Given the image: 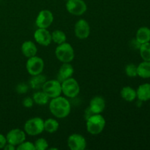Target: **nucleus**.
Returning a JSON list of instances; mask_svg holds the SVG:
<instances>
[{"label": "nucleus", "mask_w": 150, "mask_h": 150, "mask_svg": "<svg viewBox=\"0 0 150 150\" xmlns=\"http://www.w3.org/2000/svg\"><path fill=\"white\" fill-rule=\"evenodd\" d=\"M50 112L58 119H64L68 117L71 111V105L65 97L58 96L52 98L48 103Z\"/></svg>", "instance_id": "1"}, {"label": "nucleus", "mask_w": 150, "mask_h": 150, "mask_svg": "<svg viewBox=\"0 0 150 150\" xmlns=\"http://www.w3.org/2000/svg\"><path fill=\"white\" fill-rule=\"evenodd\" d=\"M105 118L100 114H92L86 119V130L92 135H98L103 132L105 127Z\"/></svg>", "instance_id": "2"}, {"label": "nucleus", "mask_w": 150, "mask_h": 150, "mask_svg": "<svg viewBox=\"0 0 150 150\" xmlns=\"http://www.w3.org/2000/svg\"><path fill=\"white\" fill-rule=\"evenodd\" d=\"M55 56L62 63H70L75 58L73 47L68 42H63L57 45L55 49Z\"/></svg>", "instance_id": "3"}, {"label": "nucleus", "mask_w": 150, "mask_h": 150, "mask_svg": "<svg viewBox=\"0 0 150 150\" xmlns=\"http://www.w3.org/2000/svg\"><path fill=\"white\" fill-rule=\"evenodd\" d=\"M23 130L31 136H38L44 131V120L40 117H33L25 122Z\"/></svg>", "instance_id": "4"}, {"label": "nucleus", "mask_w": 150, "mask_h": 150, "mask_svg": "<svg viewBox=\"0 0 150 150\" xmlns=\"http://www.w3.org/2000/svg\"><path fill=\"white\" fill-rule=\"evenodd\" d=\"M62 93L69 98H74L80 93V86L77 81L73 78H69L61 83Z\"/></svg>", "instance_id": "5"}, {"label": "nucleus", "mask_w": 150, "mask_h": 150, "mask_svg": "<svg viewBox=\"0 0 150 150\" xmlns=\"http://www.w3.org/2000/svg\"><path fill=\"white\" fill-rule=\"evenodd\" d=\"M42 91L48 95L50 99L60 96L62 94L61 82L57 79L45 81L42 86Z\"/></svg>", "instance_id": "6"}, {"label": "nucleus", "mask_w": 150, "mask_h": 150, "mask_svg": "<svg viewBox=\"0 0 150 150\" xmlns=\"http://www.w3.org/2000/svg\"><path fill=\"white\" fill-rule=\"evenodd\" d=\"M44 61L42 58L37 56L28 58L26 63V68L32 76L41 74L44 70Z\"/></svg>", "instance_id": "7"}, {"label": "nucleus", "mask_w": 150, "mask_h": 150, "mask_svg": "<svg viewBox=\"0 0 150 150\" xmlns=\"http://www.w3.org/2000/svg\"><path fill=\"white\" fill-rule=\"evenodd\" d=\"M66 10L71 15L80 16L86 13L87 5L83 0H68L66 1Z\"/></svg>", "instance_id": "8"}, {"label": "nucleus", "mask_w": 150, "mask_h": 150, "mask_svg": "<svg viewBox=\"0 0 150 150\" xmlns=\"http://www.w3.org/2000/svg\"><path fill=\"white\" fill-rule=\"evenodd\" d=\"M54 21V15L49 10H42L39 12L35 19V24L38 28L48 29Z\"/></svg>", "instance_id": "9"}, {"label": "nucleus", "mask_w": 150, "mask_h": 150, "mask_svg": "<svg viewBox=\"0 0 150 150\" xmlns=\"http://www.w3.org/2000/svg\"><path fill=\"white\" fill-rule=\"evenodd\" d=\"M105 108V100L103 97L95 96L91 99L89 102V106L86 111L88 114L87 117H90L92 114H101Z\"/></svg>", "instance_id": "10"}, {"label": "nucleus", "mask_w": 150, "mask_h": 150, "mask_svg": "<svg viewBox=\"0 0 150 150\" xmlns=\"http://www.w3.org/2000/svg\"><path fill=\"white\" fill-rule=\"evenodd\" d=\"M74 32L79 39H86L90 35V26L87 21L83 18L79 19L75 24Z\"/></svg>", "instance_id": "11"}, {"label": "nucleus", "mask_w": 150, "mask_h": 150, "mask_svg": "<svg viewBox=\"0 0 150 150\" xmlns=\"http://www.w3.org/2000/svg\"><path fill=\"white\" fill-rule=\"evenodd\" d=\"M26 134L24 130L19 128L12 129L6 135V139L8 144L17 146L26 140Z\"/></svg>", "instance_id": "12"}, {"label": "nucleus", "mask_w": 150, "mask_h": 150, "mask_svg": "<svg viewBox=\"0 0 150 150\" xmlns=\"http://www.w3.org/2000/svg\"><path fill=\"white\" fill-rule=\"evenodd\" d=\"M67 146L71 150H83L86 147V141L82 135L73 133L67 139Z\"/></svg>", "instance_id": "13"}, {"label": "nucleus", "mask_w": 150, "mask_h": 150, "mask_svg": "<svg viewBox=\"0 0 150 150\" xmlns=\"http://www.w3.org/2000/svg\"><path fill=\"white\" fill-rule=\"evenodd\" d=\"M35 40L42 46H48L52 42L51 33L47 29L38 28L34 33Z\"/></svg>", "instance_id": "14"}, {"label": "nucleus", "mask_w": 150, "mask_h": 150, "mask_svg": "<svg viewBox=\"0 0 150 150\" xmlns=\"http://www.w3.org/2000/svg\"><path fill=\"white\" fill-rule=\"evenodd\" d=\"M74 73V68L70 63H62L57 74V80L62 82L71 78Z\"/></svg>", "instance_id": "15"}, {"label": "nucleus", "mask_w": 150, "mask_h": 150, "mask_svg": "<svg viewBox=\"0 0 150 150\" xmlns=\"http://www.w3.org/2000/svg\"><path fill=\"white\" fill-rule=\"evenodd\" d=\"M21 52L23 55L26 58H30L37 55L38 53V48L34 42L31 40H26L22 43L21 45Z\"/></svg>", "instance_id": "16"}, {"label": "nucleus", "mask_w": 150, "mask_h": 150, "mask_svg": "<svg viewBox=\"0 0 150 150\" xmlns=\"http://www.w3.org/2000/svg\"><path fill=\"white\" fill-rule=\"evenodd\" d=\"M137 98L142 102L150 100V83H145L141 84L136 90Z\"/></svg>", "instance_id": "17"}, {"label": "nucleus", "mask_w": 150, "mask_h": 150, "mask_svg": "<svg viewBox=\"0 0 150 150\" xmlns=\"http://www.w3.org/2000/svg\"><path fill=\"white\" fill-rule=\"evenodd\" d=\"M136 40L141 44L150 42V29L147 26H142L136 32Z\"/></svg>", "instance_id": "18"}, {"label": "nucleus", "mask_w": 150, "mask_h": 150, "mask_svg": "<svg viewBox=\"0 0 150 150\" xmlns=\"http://www.w3.org/2000/svg\"><path fill=\"white\" fill-rule=\"evenodd\" d=\"M120 95H121L122 98L127 102H133L137 98L136 90H135L133 88L129 86H124L121 89Z\"/></svg>", "instance_id": "19"}, {"label": "nucleus", "mask_w": 150, "mask_h": 150, "mask_svg": "<svg viewBox=\"0 0 150 150\" xmlns=\"http://www.w3.org/2000/svg\"><path fill=\"white\" fill-rule=\"evenodd\" d=\"M137 73L142 79L150 78V62L144 61L137 66Z\"/></svg>", "instance_id": "20"}, {"label": "nucleus", "mask_w": 150, "mask_h": 150, "mask_svg": "<svg viewBox=\"0 0 150 150\" xmlns=\"http://www.w3.org/2000/svg\"><path fill=\"white\" fill-rule=\"evenodd\" d=\"M59 123L57 120L53 118H48L44 120V131L48 133H54L58 130Z\"/></svg>", "instance_id": "21"}, {"label": "nucleus", "mask_w": 150, "mask_h": 150, "mask_svg": "<svg viewBox=\"0 0 150 150\" xmlns=\"http://www.w3.org/2000/svg\"><path fill=\"white\" fill-rule=\"evenodd\" d=\"M32 98L37 105H45L49 103L50 98H48V95L42 91H38L35 92L32 95Z\"/></svg>", "instance_id": "22"}, {"label": "nucleus", "mask_w": 150, "mask_h": 150, "mask_svg": "<svg viewBox=\"0 0 150 150\" xmlns=\"http://www.w3.org/2000/svg\"><path fill=\"white\" fill-rule=\"evenodd\" d=\"M46 81V78L42 76V73L36 76H33L29 81V86L35 89H42V86L43 83Z\"/></svg>", "instance_id": "23"}, {"label": "nucleus", "mask_w": 150, "mask_h": 150, "mask_svg": "<svg viewBox=\"0 0 150 150\" xmlns=\"http://www.w3.org/2000/svg\"><path fill=\"white\" fill-rule=\"evenodd\" d=\"M51 39H52V42H55L57 45H59L66 42L67 36L63 31L57 29L51 33Z\"/></svg>", "instance_id": "24"}, {"label": "nucleus", "mask_w": 150, "mask_h": 150, "mask_svg": "<svg viewBox=\"0 0 150 150\" xmlns=\"http://www.w3.org/2000/svg\"><path fill=\"white\" fill-rule=\"evenodd\" d=\"M139 53L144 61L150 62V42L142 44L139 48Z\"/></svg>", "instance_id": "25"}, {"label": "nucleus", "mask_w": 150, "mask_h": 150, "mask_svg": "<svg viewBox=\"0 0 150 150\" xmlns=\"http://www.w3.org/2000/svg\"><path fill=\"white\" fill-rule=\"evenodd\" d=\"M125 74L127 75L128 77L134 78L138 76L137 66L134 64H127L125 68Z\"/></svg>", "instance_id": "26"}, {"label": "nucleus", "mask_w": 150, "mask_h": 150, "mask_svg": "<svg viewBox=\"0 0 150 150\" xmlns=\"http://www.w3.org/2000/svg\"><path fill=\"white\" fill-rule=\"evenodd\" d=\"M35 150H45L48 149V143L43 138L37 139L34 143Z\"/></svg>", "instance_id": "27"}, {"label": "nucleus", "mask_w": 150, "mask_h": 150, "mask_svg": "<svg viewBox=\"0 0 150 150\" xmlns=\"http://www.w3.org/2000/svg\"><path fill=\"white\" fill-rule=\"evenodd\" d=\"M16 149L18 150H35L34 143L31 142H22L19 145L16 146Z\"/></svg>", "instance_id": "28"}, {"label": "nucleus", "mask_w": 150, "mask_h": 150, "mask_svg": "<svg viewBox=\"0 0 150 150\" xmlns=\"http://www.w3.org/2000/svg\"><path fill=\"white\" fill-rule=\"evenodd\" d=\"M28 89H29V85L26 83H23V82L18 83L16 86V91L19 94L26 93Z\"/></svg>", "instance_id": "29"}, {"label": "nucleus", "mask_w": 150, "mask_h": 150, "mask_svg": "<svg viewBox=\"0 0 150 150\" xmlns=\"http://www.w3.org/2000/svg\"><path fill=\"white\" fill-rule=\"evenodd\" d=\"M34 103H35V102L33 100V98H31V97H26L22 101V104L25 108H32Z\"/></svg>", "instance_id": "30"}, {"label": "nucleus", "mask_w": 150, "mask_h": 150, "mask_svg": "<svg viewBox=\"0 0 150 150\" xmlns=\"http://www.w3.org/2000/svg\"><path fill=\"white\" fill-rule=\"evenodd\" d=\"M7 139L6 136H4L3 134L0 133V149H3L6 144H7Z\"/></svg>", "instance_id": "31"}, {"label": "nucleus", "mask_w": 150, "mask_h": 150, "mask_svg": "<svg viewBox=\"0 0 150 150\" xmlns=\"http://www.w3.org/2000/svg\"><path fill=\"white\" fill-rule=\"evenodd\" d=\"M141 45H142V44H141L140 42H138V41L136 40V38H135L134 40H131V42H130V46H131L133 49L139 50V48H140Z\"/></svg>", "instance_id": "32"}, {"label": "nucleus", "mask_w": 150, "mask_h": 150, "mask_svg": "<svg viewBox=\"0 0 150 150\" xmlns=\"http://www.w3.org/2000/svg\"><path fill=\"white\" fill-rule=\"evenodd\" d=\"M3 149H5V150H14L16 149V146H14V145H13V144H10L7 143V144L4 146V147L3 148Z\"/></svg>", "instance_id": "33"}, {"label": "nucleus", "mask_w": 150, "mask_h": 150, "mask_svg": "<svg viewBox=\"0 0 150 150\" xmlns=\"http://www.w3.org/2000/svg\"><path fill=\"white\" fill-rule=\"evenodd\" d=\"M64 1H68V0H64Z\"/></svg>", "instance_id": "34"}]
</instances>
